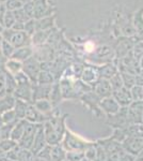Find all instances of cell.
<instances>
[{"mask_svg":"<svg viewBox=\"0 0 143 161\" xmlns=\"http://www.w3.org/2000/svg\"><path fill=\"white\" fill-rule=\"evenodd\" d=\"M50 153H51V146L47 144L35 157L41 158V159L46 160V161H50Z\"/></svg>","mask_w":143,"mask_h":161,"instance_id":"40","label":"cell"},{"mask_svg":"<svg viewBox=\"0 0 143 161\" xmlns=\"http://www.w3.org/2000/svg\"><path fill=\"white\" fill-rule=\"evenodd\" d=\"M32 55H33L32 48L28 45V46H24V47L16 48L14 51V53H13L11 59H14V60H17L19 62H25L26 60L31 58Z\"/></svg>","mask_w":143,"mask_h":161,"instance_id":"16","label":"cell"},{"mask_svg":"<svg viewBox=\"0 0 143 161\" xmlns=\"http://www.w3.org/2000/svg\"><path fill=\"white\" fill-rule=\"evenodd\" d=\"M1 117H2L3 124H11V123H15V121L19 120V119L16 117V114H15L14 110H10L6 112V113L1 114Z\"/></svg>","mask_w":143,"mask_h":161,"instance_id":"36","label":"cell"},{"mask_svg":"<svg viewBox=\"0 0 143 161\" xmlns=\"http://www.w3.org/2000/svg\"><path fill=\"white\" fill-rule=\"evenodd\" d=\"M3 40L9 41L15 48L24 47L30 44V36H28L25 31H14L12 29H4L2 32Z\"/></svg>","mask_w":143,"mask_h":161,"instance_id":"2","label":"cell"},{"mask_svg":"<svg viewBox=\"0 0 143 161\" xmlns=\"http://www.w3.org/2000/svg\"><path fill=\"white\" fill-rule=\"evenodd\" d=\"M84 158V152H67L65 160L67 161H81Z\"/></svg>","mask_w":143,"mask_h":161,"instance_id":"37","label":"cell"},{"mask_svg":"<svg viewBox=\"0 0 143 161\" xmlns=\"http://www.w3.org/2000/svg\"><path fill=\"white\" fill-rule=\"evenodd\" d=\"M3 30H4V27L2 26L1 24H0V35H2V32H3Z\"/></svg>","mask_w":143,"mask_h":161,"instance_id":"51","label":"cell"},{"mask_svg":"<svg viewBox=\"0 0 143 161\" xmlns=\"http://www.w3.org/2000/svg\"><path fill=\"white\" fill-rule=\"evenodd\" d=\"M15 98L13 95H7L3 96V97L0 98V115L6 112L13 110L15 105Z\"/></svg>","mask_w":143,"mask_h":161,"instance_id":"18","label":"cell"},{"mask_svg":"<svg viewBox=\"0 0 143 161\" xmlns=\"http://www.w3.org/2000/svg\"><path fill=\"white\" fill-rule=\"evenodd\" d=\"M22 70H23V62L14 60V59L11 58L8 59L6 64H4V71L14 75V76L19 73V72H22Z\"/></svg>","mask_w":143,"mask_h":161,"instance_id":"19","label":"cell"},{"mask_svg":"<svg viewBox=\"0 0 143 161\" xmlns=\"http://www.w3.org/2000/svg\"><path fill=\"white\" fill-rule=\"evenodd\" d=\"M43 126L46 143L50 146L60 144L64 136V117H60V115L53 113Z\"/></svg>","mask_w":143,"mask_h":161,"instance_id":"1","label":"cell"},{"mask_svg":"<svg viewBox=\"0 0 143 161\" xmlns=\"http://www.w3.org/2000/svg\"><path fill=\"white\" fill-rule=\"evenodd\" d=\"M13 14H14L16 22H20V23H24V24H25L26 22H28L29 19H31L28 17V15L26 14V12L24 11V9H23V8L16 10V11H13Z\"/></svg>","mask_w":143,"mask_h":161,"instance_id":"39","label":"cell"},{"mask_svg":"<svg viewBox=\"0 0 143 161\" xmlns=\"http://www.w3.org/2000/svg\"><path fill=\"white\" fill-rule=\"evenodd\" d=\"M6 72L0 70V98L7 95L6 92V76H4Z\"/></svg>","mask_w":143,"mask_h":161,"instance_id":"45","label":"cell"},{"mask_svg":"<svg viewBox=\"0 0 143 161\" xmlns=\"http://www.w3.org/2000/svg\"><path fill=\"white\" fill-rule=\"evenodd\" d=\"M127 108V120L132 124L143 121V101H132Z\"/></svg>","mask_w":143,"mask_h":161,"instance_id":"6","label":"cell"},{"mask_svg":"<svg viewBox=\"0 0 143 161\" xmlns=\"http://www.w3.org/2000/svg\"><path fill=\"white\" fill-rule=\"evenodd\" d=\"M116 69L113 66H105L100 69L98 75H100L104 80H110L114 74H116Z\"/></svg>","mask_w":143,"mask_h":161,"instance_id":"29","label":"cell"},{"mask_svg":"<svg viewBox=\"0 0 143 161\" xmlns=\"http://www.w3.org/2000/svg\"><path fill=\"white\" fill-rule=\"evenodd\" d=\"M3 125V121H2V117H1V115H0V127Z\"/></svg>","mask_w":143,"mask_h":161,"instance_id":"54","label":"cell"},{"mask_svg":"<svg viewBox=\"0 0 143 161\" xmlns=\"http://www.w3.org/2000/svg\"><path fill=\"white\" fill-rule=\"evenodd\" d=\"M53 26V19L49 17V19H44L38 22V24H36V27H38V30H46L49 29V28Z\"/></svg>","mask_w":143,"mask_h":161,"instance_id":"44","label":"cell"},{"mask_svg":"<svg viewBox=\"0 0 143 161\" xmlns=\"http://www.w3.org/2000/svg\"><path fill=\"white\" fill-rule=\"evenodd\" d=\"M2 40H3V37H2V35H0V43L2 42Z\"/></svg>","mask_w":143,"mask_h":161,"instance_id":"56","label":"cell"},{"mask_svg":"<svg viewBox=\"0 0 143 161\" xmlns=\"http://www.w3.org/2000/svg\"><path fill=\"white\" fill-rule=\"evenodd\" d=\"M135 27L138 31L139 35H143V19L141 15V11L139 13H137L136 16H135Z\"/></svg>","mask_w":143,"mask_h":161,"instance_id":"42","label":"cell"},{"mask_svg":"<svg viewBox=\"0 0 143 161\" xmlns=\"http://www.w3.org/2000/svg\"><path fill=\"white\" fill-rule=\"evenodd\" d=\"M7 0H0V2H2V3H6Z\"/></svg>","mask_w":143,"mask_h":161,"instance_id":"58","label":"cell"},{"mask_svg":"<svg viewBox=\"0 0 143 161\" xmlns=\"http://www.w3.org/2000/svg\"><path fill=\"white\" fill-rule=\"evenodd\" d=\"M17 146H18V143L13 141L12 139L1 140V141H0V149L6 153L11 152L12 149H14L15 147H17Z\"/></svg>","mask_w":143,"mask_h":161,"instance_id":"33","label":"cell"},{"mask_svg":"<svg viewBox=\"0 0 143 161\" xmlns=\"http://www.w3.org/2000/svg\"><path fill=\"white\" fill-rule=\"evenodd\" d=\"M96 154H97V152H96V148L92 145H90L89 147H87V148L84 149V157L88 158L89 160L91 161H95L96 160Z\"/></svg>","mask_w":143,"mask_h":161,"instance_id":"43","label":"cell"},{"mask_svg":"<svg viewBox=\"0 0 143 161\" xmlns=\"http://www.w3.org/2000/svg\"><path fill=\"white\" fill-rule=\"evenodd\" d=\"M20 1H22L23 3H26V2H30L31 0H20Z\"/></svg>","mask_w":143,"mask_h":161,"instance_id":"55","label":"cell"},{"mask_svg":"<svg viewBox=\"0 0 143 161\" xmlns=\"http://www.w3.org/2000/svg\"><path fill=\"white\" fill-rule=\"evenodd\" d=\"M132 101H143V87L135 85L130 89Z\"/></svg>","mask_w":143,"mask_h":161,"instance_id":"35","label":"cell"},{"mask_svg":"<svg viewBox=\"0 0 143 161\" xmlns=\"http://www.w3.org/2000/svg\"><path fill=\"white\" fill-rule=\"evenodd\" d=\"M112 97L122 108H127L132 102L130 90L125 87L121 88L119 90H115V92H112Z\"/></svg>","mask_w":143,"mask_h":161,"instance_id":"11","label":"cell"},{"mask_svg":"<svg viewBox=\"0 0 143 161\" xmlns=\"http://www.w3.org/2000/svg\"><path fill=\"white\" fill-rule=\"evenodd\" d=\"M30 103L26 102V101H23L19 99L15 100V105H14V108H13V110H14L15 114H16V117L18 119H25L26 112H27L28 105Z\"/></svg>","mask_w":143,"mask_h":161,"instance_id":"21","label":"cell"},{"mask_svg":"<svg viewBox=\"0 0 143 161\" xmlns=\"http://www.w3.org/2000/svg\"><path fill=\"white\" fill-rule=\"evenodd\" d=\"M35 27H36V24H35V22H34V19H29L28 22H26L25 23V28H24V31L26 33H27L28 36H32V35H34V32H35Z\"/></svg>","mask_w":143,"mask_h":161,"instance_id":"41","label":"cell"},{"mask_svg":"<svg viewBox=\"0 0 143 161\" xmlns=\"http://www.w3.org/2000/svg\"><path fill=\"white\" fill-rule=\"evenodd\" d=\"M38 126H40V125L31 124V123H28L27 121L24 134H23L22 139L19 140V142H18V146H19L20 148L30 149L31 147H32L36 131H38Z\"/></svg>","mask_w":143,"mask_h":161,"instance_id":"4","label":"cell"},{"mask_svg":"<svg viewBox=\"0 0 143 161\" xmlns=\"http://www.w3.org/2000/svg\"><path fill=\"white\" fill-rule=\"evenodd\" d=\"M15 50H16V48H15L9 41L2 40V42L0 43V52H1V55L3 56L7 60L11 58Z\"/></svg>","mask_w":143,"mask_h":161,"instance_id":"24","label":"cell"},{"mask_svg":"<svg viewBox=\"0 0 143 161\" xmlns=\"http://www.w3.org/2000/svg\"><path fill=\"white\" fill-rule=\"evenodd\" d=\"M0 161H11L9 159V157H8L7 153L1 149H0Z\"/></svg>","mask_w":143,"mask_h":161,"instance_id":"50","label":"cell"},{"mask_svg":"<svg viewBox=\"0 0 143 161\" xmlns=\"http://www.w3.org/2000/svg\"><path fill=\"white\" fill-rule=\"evenodd\" d=\"M94 92L100 99H105V98L111 97L112 96V88H111L109 80L104 79L98 80L95 85Z\"/></svg>","mask_w":143,"mask_h":161,"instance_id":"12","label":"cell"},{"mask_svg":"<svg viewBox=\"0 0 143 161\" xmlns=\"http://www.w3.org/2000/svg\"><path fill=\"white\" fill-rule=\"evenodd\" d=\"M24 28H25V24H24V23L15 22L14 25L12 26L11 29L14 30V31H24Z\"/></svg>","mask_w":143,"mask_h":161,"instance_id":"48","label":"cell"},{"mask_svg":"<svg viewBox=\"0 0 143 161\" xmlns=\"http://www.w3.org/2000/svg\"><path fill=\"white\" fill-rule=\"evenodd\" d=\"M53 85H38L35 84V86L32 84V102L36 100L49 99L50 90Z\"/></svg>","mask_w":143,"mask_h":161,"instance_id":"13","label":"cell"},{"mask_svg":"<svg viewBox=\"0 0 143 161\" xmlns=\"http://www.w3.org/2000/svg\"><path fill=\"white\" fill-rule=\"evenodd\" d=\"M22 71L29 77V80H31V83L33 85L38 83V76L41 71H40V64H38L36 59H34V57H31L28 60L23 62Z\"/></svg>","mask_w":143,"mask_h":161,"instance_id":"5","label":"cell"},{"mask_svg":"<svg viewBox=\"0 0 143 161\" xmlns=\"http://www.w3.org/2000/svg\"><path fill=\"white\" fill-rule=\"evenodd\" d=\"M23 9L24 11L26 12V14L28 15L29 19H32L33 16V2L30 1V2H26V3L23 6Z\"/></svg>","mask_w":143,"mask_h":161,"instance_id":"47","label":"cell"},{"mask_svg":"<svg viewBox=\"0 0 143 161\" xmlns=\"http://www.w3.org/2000/svg\"><path fill=\"white\" fill-rule=\"evenodd\" d=\"M61 88L59 85H53L50 90V95H49V101L53 103V105H56L59 103L60 99H61Z\"/></svg>","mask_w":143,"mask_h":161,"instance_id":"28","label":"cell"},{"mask_svg":"<svg viewBox=\"0 0 143 161\" xmlns=\"http://www.w3.org/2000/svg\"><path fill=\"white\" fill-rule=\"evenodd\" d=\"M43 125H40V126H38V131H36V134H35V137H34V141H33V145L30 148L31 153H32L34 156L38 155V153H40L41 150H42L44 147L47 145V143H46V139H45V133H44V126Z\"/></svg>","mask_w":143,"mask_h":161,"instance_id":"10","label":"cell"},{"mask_svg":"<svg viewBox=\"0 0 143 161\" xmlns=\"http://www.w3.org/2000/svg\"><path fill=\"white\" fill-rule=\"evenodd\" d=\"M54 82V76L51 73H49L47 71H41L40 74L38 76V85H53Z\"/></svg>","mask_w":143,"mask_h":161,"instance_id":"27","label":"cell"},{"mask_svg":"<svg viewBox=\"0 0 143 161\" xmlns=\"http://www.w3.org/2000/svg\"><path fill=\"white\" fill-rule=\"evenodd\" d=\"M7 12V8H6V4L0 2V23L2 24V19H3L4 14Z\"/></svg>","mask_w":143,"mask_h":161,"instance_id":"49","label":"cell"},{"mask_svg":"<svg viewBox=\"0 0 143 161\" xmlns=\"http://www.w3.org/2000/svg\"><path fill=\"white\" fill-rule=\"evenodd\" d=\"M140 64H141V68L143 69V56H142V58L140 59Z\"/></svg>","mask_w":143,"mask_h":161,"instance_id":"53","label":"cell"},{"mask_svg":"<svg viewBox=\"0 0 143 161\" xmlns=\"http://www.w3.org/2000/svg\"><path fill=\"white\" fill-rule=\"evenodd\" d=\"M35 156L31 153L30 149L20 148L17 152V158L16 161H34Z\"/></svg>","mask_w":143,"mask_h":161,"instance_id":"25","label":"cell"},{"mask_svg":"<svg viewBox=\"0 0 143 161\" xmlns=\"http://www.w3.org/2000/svg\"><path fill=\"white\" fill-rule=\"evenodd\" d=\"M25 119L28 121V123H31V124L43 125L48 119V117H46L45 115H43L41 112H38L36 110L35 106L33 105L32 103H30V104L28 105L27 112H26Z\"/></svg>","mask_w":143,"mask_h":161,"instance_id":"8","label":"cell"},{"mask_svg":"<svg viewBox=\"0 0 143 161\" xmlns=\"http://www.w3.org/2000/svg\"><path fill=\"white\" fill-rule=\"evenodd\" d=\"M4 76H6V92L8 95H13L17 88V82L15 80V76L8 72L4 73Z\"/></svg>","mask_w":143,"mask_h":161,"instance_id":"23","label":"cell"},{"mask_svg":"<svg viewBox=\"0 0 143 161\" xmlns=\"http://www.w3.org/2000/svg\"><path fill=\"white\" fill-rule=\"evenodd\" d=\"M0 141H1V137H0Z\"/></svg>","mask_w":143,"mask_h":161,"instance_id":"59","label":"cell"},{"mask_svg":"<svg viewBox=\"0 0 143 161\" xmlns=\"http://www.w3.org/2000/svg\"><path fill=\"white\" fill-rule=\"evenodd\" d=\"M17 121L11 123V124H3L1 127H0V137H1V140H7V139H10V137H11L12 130H13V128H14L15 125H16Z\"/></svg>","mask_w":143,"mask_h":161,"instance_id":"26","label":"cell"},{"mask_svg":"<svg viewBox=\"0 0 143 161\" xmlns=\"http://www.w3.org/2000/svg\"><path fill=\"white\" fill-rule=\"evenodd\" d=\"M134 53H135V60H139V59L142 58V56H143V43L142 42H139L135 45Z\"/></svg>","mask_w":143,"mask_h":161,"instance_id":"46","label":"cell"},{"mask_svg":"<svg viewBox=\"0 0 143 161\" xmlns=\"http://www.w3.org/2000/svg\"><path fill=\"white\" fill-rule=\"evenodd\" d=\"M98 77V73L95 72L93 69L91 68H87L82 71L81 73V79H82V82L85 83L88 85H92L96 83V80Z\"/></svg>","mask_w":143,"mask_h":161,"instance_id":"22","label":"cell"},{"mask_svg":"<svg viewBox=\"0 0 143 161\" xmlns=\"http://www.w3.org/2000/svg\"><path fill=\"white\" fill-rule=\"evenodd\" d=\"M66 157L65 149L62 147V145H54L51 146L50 153V161H64Z\"/></svg>","mask_w":143,"mask_h":161,"instance_id":"20","label":"cell"},{"mask_svg":"<svg viewBox=\"0 0 143 161\" xmlns=\"http://www.w3.org/2000/svg\"><path fill=\"white\" fill-rule=\"evenodd\" d=\"M26 125H27V120H26V119H19L16 123V125L14 126V128H13L10 139H12L13 141H15L17 143L19 142V140L22 139L23 134H24V132H25Z\"/></svg>","mask_w":143,"mask_h":161,"instance_id":"17","label":"cell"},{"mask_svg":"<svg viewBox=\"0 0 143 161\" xmlns=\"http://www.w3.org/2000/svg\"><path fill=\"white\" fill-rule=\"evenodd\" d=\"M122 80H123L124 87L127 89H131L136 85V76L130 73H122Z\"/></svg>","mask_w":143,"mask_h":161,"instance_id":"34","label":"cell"},{"mask_svg":"<svg viewBox=\"0 0 143 161\" xmlns=\"http://www.w3.org/2000/svg\"><path fill=\"white\" fill-rule=\"evenodd\" d=\"M32 104L35 106V108L38 112L45 115L46 117H50L54 111V105L53 103L49 101V99H42V100H36L34 102H32Z\"/></svg>","mask_w":143,"mask_h":161,"instance_id":"15","label":"cell"},{"mask_svg":"<svg viewBox=\"0 0 143 161\" xmlns=\"http://www.w3.org/2000/svg\"><path fill=\"white\" fill-rule=\"evenodd\" d=\"M90 145L92 144H87L79 136L71 133L69 131H66L65 136H64V140L62 142V147L67 152H79V150L84 152V149L89 147Z\"/></svg>","mask_w":143,"mask_h":161,"instance_id":"3","label":"cell"},{"mask_svg":"<svg viewBox=\"0 0 143 161\" xmlns=\"http://www.w3.org/2000/svg\"><path fill=\"white\" fill-rule=\"evenodd\" d=\"M109 83L111 85V88H112V92H115V90H119L121 88L124 87L123 85V80H122V75L116 73L114 74L110 80H109Z\"/></svg>","mask_w":143,"mask_h":161,"instance_id":"32","label":"cell"},{"mask_svg":"<svg viewBox=\"0 0 143 161\" xmlns=\"http://www.w3.org/2000/svg\"><path fill=\"white\" fill-rule=\"evenodd\" d=\"M34 161H46V160H43V159H41V158L35 157V158H34Z\"/></svg>","mask_w":143,"mask_h":161,"instance_id":"52","label":"cell"},{"mask_svg":"<svg viewBox=\"0 0 143 161\" xmlns=\"http://www.w3.org/2000/svg\"><path fill=\"white\" fill-rule=\"evenodd\" d=\"M100 108H103V111L105 113H107L108 115H114L120 111L121 106L118 102L115 101V99L111 96V97L105 98V99H101L100 101Z\"/></svg>","mask_w":143,"mask_h":161,"instance_id":"14","label":"cell"},{"mask_svg":"<svg viewBox=\"0 0 143 161\" xmlns=\"http://www.w3.org/2000/svg\"><path fill=\"white\" fill-rule=\"evenodd\" d=\"M48 35H49L48 31H45V30H38V31H35L34 35H33V38H32V43L36 44V45L44 43L46 40H47Z\"/></svg>","mask_w":143,"mask_h":161,"instance_id":"31","label":"cell"},{"mask_svg":"<svg viewBox=\"0 0 143 161\" xmlns=\"http://www.w3.org/2000/svg\"><path fill=\"white\" fill-rule=\"evenodd\" d=\"M6 8L8 11H16V10L20 9V8H23L24 6V3H23L20 0H7L6 1Z\"/></svg>","mask_w":143,"mask_h":161,"instance_id":"38","label":"cell"},{"mask_svg":"<svg viewBox=\"0 0 143 161\" xmlns=\"http://www.w3.org/2000/svg\"><path fill=\"white\" fill-rule=\"evenodd\" d=\"M15 99L32 103V84H18L16 90L13 93Z\"/></svg>","mask_w":143,"mask_h":161,"instance_id":"9","label":"cell"},{"mask_svg":"<svg viewBox=\"0 0 143 161\" xmlns=\"http://www.w3.org/2000/svg\"><path fill=\"white\" fill-rule=\"evenodd\" d=\"M81 161H91V160H89V159H88V158H85V157H84V159H82Z\"/></svg>","mask_w":143,"mask_h":161,"instance_id":"57","label":"cell"},{"mask_svg":"<svg viewBox=\"0 0 143 161\" xmlns=\"http://www.w3.org/2000/svg\"><path fill=\"white\" fill-rule=\"evenodd\" d=\"M15 22H16V19H15V16H14V14H13V12L8 11L7 10L6 14H4L3 19H2V26L4 27V29H11Z\"/></svg>","mask_w":143,"mask_h":161,"instance_id":"30","label":"cell"},{"mask_svg":"<svg viewBox=\"0 0 143 161\" xmlns=\"http://www.w3.org/2000/svg\"><path fill=\"white\" fill-rule=\"evenodd\" d=\"M64 161H67V160H64Z\"/></svg>","mask_w":143,"mask_h":161,"instance_id":"60","label":"cell"},{"mask_svg":"<svg viewBox=\"0 0 143 161\" xmlns=\"http://www.w3.org/2000/svg\"><path fill=\"white\" fill-rule=\"evenodd\" d=\"M123 147L129 154L138 155L143 149V136H130L123 142Z\"/></svg>","mask_w":143,"mask_h":161,"instance_id":"7","label":"cell"}]
</instances>
